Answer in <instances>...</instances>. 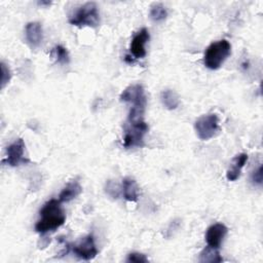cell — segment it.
<instances>
[{"label":"cell","instance_id":"6da1fadb","mask_svg":"<svg viewBox=\"0 0 263 263\" xmlns=\"http://www.w3.org/2000/svg\"><path fill=\"white\" fill-rule=\"evenodd\" d=\"M40 219L35 224V230L39 233L54 231L66 221V214L61 206L59 199H50L41 208Z\"/></svg>","mask_w":263,"mask_h":263},{"label":"cell","instance_id":"7a4b0ae2","mask_svg":"<svg viewBox=\"0 0 263 263\" xmlns=\"http://www.w3.org/2000/svg\"><path fill=\"white\" fill-rule=\"evenodd\" d=\"M230 52L231 45L225 39L211 43L204 52V66L211 70L219 69L222 66V64L226 61V59L229 57Z\"/></svg>","mask_w":263,"mask_h":263},{"label":"cell","instance_id":"3957f363","mask_svg":"<svg viewBox=\"0 0 263 263\" xmlns=\"http://www.w3.org/2000/svg\"><path fill=\"white\" fill-rule=\"evenodd\" d=\"M69 23L76 27L96 28L100 24V13L95 2H86L79 6L68 18Z\"/></svg>","mask_w":263,"mask_h":263},{"label":"cell","instance_id":"277c9868","mask_svg":"<svg viewBox=\"0 0 263 263\" xmlns=\"http://www.w3.org/2000/svg\"><path fill=\"white\" fill-rule=\"evenodd\" d=\"M148 133V125L145 120L128 121L124 125L123 146L125 148L144 146V137Z\"/></svg>","mask_w":263,"mask_h":263},{"label":"cell","instance_id":"5b68a950","mask_svg":"<svg viewBox=\"0 0 263 263\" xmlns=\"http://www.w3.org/2000/svg\"><path fill=\"white\" fill-rule=\"evenodd\" d=\"M194 128L200 140L206 141L215 137L219 132V119L215 113L202 115L196 119Z\"/></svg>","mask_w":263,"mask_h":263},{"label":"cell","instance_id":"8992f818","mask_svg":"<svg viewBox=\"0 0 263 263\" xmlns=\"http://www.w3.org/2000/svg\"><path fill=\"white\" fill-rule=\"evenodd\" d=\"M25 148L26 145L22 138L15 140L6 148V157L2 160V162L10 166H17L23 163H28L29 159L25 157Z\"/></svg>","mask_w":263,"mask_h":263},{"label":"cell","instance_id":"52a82bcc","mask_svg":"<svg viewBox=\"0 0 263 263\" xmlns=\"http://www.w3.org/2000/svg\"><path fill=\"white\" fill-rule=\"evenodd\" d=\"M71 250L75 256L82 260H91L98 255V249L95 243L92 235H86L81 238L77 243L71 246Z\"/></svg>","mask_w":263,"mask_h":263},{"label":"cell","instance_id":"ba28073f","mask_svg":"<svg viewBox=\"0 0 263 263\" xmlns=\"http://www.w3.org/2000/svg\"><path fill=\"white\" fill-rule=\"evenodd\" d=\"M119 99L122 102L133 104V106L146 108L147 105V97L145 93V89L141 84H132L127 86L120 93Z\"/></svg>","mask_w":263,"mask_h":263},{"label":"cell","instance_id":"9c48e42d","mask_svg":"<svg viewBox=\"0 0 263 263\" xmlns=\"http://www.w3.org/2000/svg\"><path fill=\"white\" fill-rule=\"evenodd\" d=\"M227 227L222 223H216L211 225L205 232V241L208 246L219 249L227 234Z\"/></svg>","mask_w":263,"mask_h":263},{"label":"cell","instance_id":"30bf717a","mask_svg":"<svg viewBox=\"0 0 263 263\" xmlns=\"http://www.w3.org/2000/svg\"><path fill=\"white\" fill-rule=\"evenodd\" d=\"M149 40V32L146 28H142L135 34L132 39L129 50L136 59H142L146 55L145 45Z\"/></svg>","mask_w":263,"mask_h":263},{"label":"cell","instance_id":"8fae6325","mask_svg":"<svg viewBox=\"0 0 263 263\" xmlns=\"http://www.w3.org/2000/svg\"><path fill=\"white\" fill-rule=\"evenodd\" d=\"M26 39L32 47H37L42 41L43 32L41 24L38 22H31L26 26Z\"/></svg>","mask_w":263,"mask_h":263},{"label":"cell","instance_id":"7c38bea8","mask_svg":"<svg viewBox=\"0 0 263 263\" xmlns=\"http://www.w3.org/2000/svg\"><path fill=\"white\" fill-rule=\"evenodd\" d=\"M248 161V154L246 153H240L232 159L229 168L227 170L226 173V178L228 181H235L239 178L240 173L242 167L245 166L246 162Z\"/></svg>","mask_w":263,"mask_h":263},{"label":"cell","instance_id":"4fadbf2b","mask_svg":"<svg viewBox=\"0 0 263 263\" xmlns=\"http://www.w3.org/2000/svg\"><path fill=\"white\" fill-rule=\"evenodd\" d=\"M82 191V187L77 180H72L69 182L61 191L59 195V200L61 202H69L76 198Z\"/></svg>","mask_w":263,"mask_h":263},{"label":"cell","instance_id":"5bb4252c","mask_svg":"<svg viewBox=\"0 0 263 263\" xmlns=\"http://www.w3.org/2000/svg\"><path fill=\"white\" fill-rule=\"evenodd\" d=\"M122 192L126 200L137 201L139 197V188L137 182L133 178L125 177L122 180Z\"/></svg>","mask_w":263,"mask_h":263},{"label":"cell","instance_id":"9a60e30c","mask_svg":"<svg viewBox=\"0 0 263 263\" xmlns=\"http://www.w3.org/2000/svg\"><path fill=\"white\" fill-rule=\"evenodd\" d=\"M160 98H161V102H162L163 106L168 110L177 109L179 104H180V100H179L178 95L172 89L163 90L160 95Z\"/></svg>","mask_w":263,"mask_h":263},{"label":"cell","instance_id":"2e32d148","mask_svg":"<svg viewBox=\"0 0 263 263\" xmlns=\"http://www.w3.org/2000/svg\"><path fill=\"white\" fill-rule=\"evenodd\" d=\"M223 259L222 257L220 256L219 254V251L218 249H215V248H212L210 246L205 247L200 255H199V261L202 262V263H205V262H210V263H214V262H221Z\"/></svg>","mask_w":263,"mask_h":263},{"label":"cell","instance_id":"e0dca14e","mask_svg":"<svg viewBox=\"0 0 263 263\" xmlns=\"http://www.w3.org/2000/svg\"><path fill=\"white\" fill-rule=\"evenodd\" d=\"M50 57L55 61V63H59L62 65L68 64L70 62L68 50L62 45L54 46L50 51Z\"/></svg>","mask_w":263,"mask_h":263},{"label":"cell","instance_id":"ac0fdd59","mask_svg":"<svg viewBox=\"0 0 263 263\" xmlns=\"http://www.w3.org/2000/svg\"><path fill=\"white\" fill-rule=\"evenodd\" d=\"M167 16L165 7L160 3H154L150 9V17L154 22H161Z\"/></svg>","mask_w":263,"mask_h":263},{"label":"cell","instance_id":"d6986e66","mask_svg":"<svg viewBox=\"0 0 263 263\" xmlns=\"http://www.w3.org/2000/svg\"><path fill=\"white\" fill-rule=\"evenodd\" d=\"M106 192L107 194H109L111 197L113 198H118L119 193H120V189L118 187V185L116 183H114L113 181L109 180L106 183Z\"/></svg>","mask_w":263,"mask_h":263},{"label":"cell","instance_id":"ffe728a7","mask_svg":"<svg viewBox=\"0 0 263 263\" xmlns=\"http://www.w3.org/2000/svg\"><path fill=\"white\" fill-rule=\"evenodd\" d=\"M11 74L9 68L2 62L1 63V87L3 88L10 80Z\"/></svg>","mask_w":263,"mask_h":263},{"label":"cell","instance_id":"44dd1931","mask_svg":"<svg viewBox=\"0 0 263 263\" xmlns=\"http://www.w3.org/2000/svg\"><path fill=\"white\" fill-rule=\"evenodd\" d=\"M127 262H132V263H146L148 262V258L141 253H130L127 255L126 258Z\"/></svg>","mask_w":263,"mask_h":263},{"label":"cell","instance_id":"7402d4cb","mask_svg":"<svg viewBox=\"0 0 263 263\" xmlns=\"http://www.w3.org/2000/svg\"><path fill=\"white\" fill-rule=\"evenodd\" d=\"M251 180L254 184L261 185L263 181V174H262V165L260 164L251 175Z\"/></svg>","mask_w":263,"mask_h":263},{"label":"cell","instance_id":"603a6c76","mask_svg":"<svg viewBox=\"0 0 263 263\" xmlns=\"http://www.w3.org/2000/svg\"><path fill=\"white\" fill-rule=\"evenodd\" d=\"M39 4H40V5H49V4H50V2H44V1H41V2H39Z\"/></svg>","mask_w":263,"mask_h":263}]
</instances>
